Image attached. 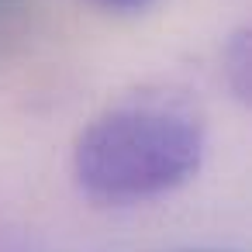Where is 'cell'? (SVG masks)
I'll use <instances>...</instances> for the list:
<instances>
[{"mask_svg": "<svg viewBox=\"0 0 252 252\" xmlns=\"http://www.w3.org/2000/svg\"><path fill=\"white\" fill-rule=\"evenodd\" d=\"M207 135L197 111L173 97H135L97 114L76 138V187L107 207L145 204L190 183Z\"/></svg>", "mask_w": 252, "mask_h": 252, "instance_id": "6da1fadb", "label": "cell"}, {"mask_svg": "<svg viewBox=\"0 0 252 252\" xmlns=\"http://www.w3.org/2000/svg\"><path fill=\"white\" fill-rule=\"evenodd\" d=\"M224 63H228V76H231V90L235 97H249V32H238L235 42L228 45L224 52Z\"/></svg>", "mask_w": 252, "mask_h": 252, "instance_id": "7a4b0ae2", "label": "cell"}, {"mask_svg": "<svg viewBox=\"0 0 252 252\" xmlns=\"http://www.w3.org/2000/svg\"><path fill=\"white\" fill-rule=\"evenodd\" d=\"M28 18V0H0V49H4Z\"/></svg>", "mask_w": 252, "mask_h": 252, "instance_id": "3957f363", "label": "cell"}, {"mask_svg": "<svg viewBox=\"0 0 252 252\" xmlns=\"http://www.w3.org/2000/svg\"><path fill=\"white\" fill-rule=\"evenodd\" d=\"M94 4H100L107 11H118V14H135V11H145L149 4H156V0H94Z\"/></svg>", "mask_w": 252, "mask_h": 252, "instance_id": "277c9868", "label": "cell"}, {"mask_svg": "<svg viewBox=\"0 0 252 252\" xmlns=\"http://www.w3.org/2000/svg\"><path fill=\"white\" fill-rule=\"evenodd\" d=\"M187 252H218V249H187Z\"/></svg>", "mask_w": 252, "mask_h": 252, "instance_id": "5b68a950", "label": "cell"}]
</instances>
